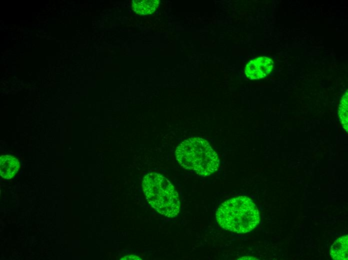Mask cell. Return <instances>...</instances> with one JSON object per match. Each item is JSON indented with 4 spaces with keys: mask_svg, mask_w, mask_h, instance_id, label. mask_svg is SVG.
<instances>
[{
    "mask_svg": "<svg viewBox=\"0 0 348 260\" xmlns=\"http://www.w3.org/2000/svg\"><path fill=\"white\" fill-rule=\"evenodd\" d=\"M216 217L223 228L236 233H246L254 229L260 221L257 207L246 196L229 199L218 208Z\"/></svg>",
    "mask_w": 348,
    "mask_h": 260,
    "instance_id": "obj_1",
    "label": "cell"
},
{
    "mask_svg": "<svg viewBox=\"0 0 348 260\" xmlns=\"http://www.w3.org/2000/svg\"><path fill=\"white\" fill-rule=\"evenodd\" d=\"M175 156L183 168L206 176L218 169L220 160L216 152L206 140L192 137L186 139L176 148Z\"/></svg>",
    "mask_w": 348,
    "mask_h": 260,
    "instance_id": "obj_2",
    "label": "cell"
},
{
    "mask_svg": "<svg viewBox=\"0 0 348 260\" xmlns=\"http://www.w3.org/2000/svg\"><path fill=\"white\" fill-rule=\"evenodd\" d=\"M142 188L148 204L160 214L174 218L180 212V201L171 182L162 174L151 172L143 178Z\"/></svg>",
    "mask_w": 348,
    "mask_h": 260,
    "instance_id": "obj_3",
    "label": "cell"
},
{
    "mask_svg": "<svg viewBox=\"0 0 348 260\" xmlns=\"http://www.w3.org/2000/svg\"><path fill=\"white\" fill-rule=\"evenodd\" d=\"M274 62L266 56L257 58L250 60L245 68L246 76L251 80H257L264 78L272 70Z\"/></svg>",
    "mask_w": 348,
    "mask_h": 260,
    "instance_id": "obj_4",
    "label": "cell"
},
{
    "mask_svg": "<svg viewBox=\"0 0 348 260\" xmlns=\"http://www.w3.org/2000/svg\"><path fill=\"white\" fill-rule=\"evenodd\" d=\"M20 162L14 156L9 155L2 156L0 158V172L2 178L10 179L18 172Z\"/></svg>",
    "mask_w": 348,
    "mask_h": 260,
    "instance_id": "obj_5",
    "label": "cell"
},
{
    "mask_svg": "<svg viewBox=\"0 0 348 260\" xmlns=\"http://www.w3.org/2000/svg\"><path fill=\"white\" fill-rule=\"evenodd\" d=\"M348 236H342L337 239L330 249L332 258L336 260H346L348 258Z\"/></svg>",
    "mask_w": 348,
    "mask_h": 260,
    "instance_id": "obj_6",
    "label": "cell"
},
{
    "mask_svg": "<svg viewBox=\"0 0 348 260\" xmlns=\"http://www.w3.org/2000/svg\"><path fill=\"white\" fill-rule=\"evenodd\" d=\"M158 0H136L132 1V8L136 14L140 15L153 13L158 8Z\"/></svg>",
    "mask_w": 348,
    "mask_h": 260,
    "instance_id": "obj_7",
    "label": "cell"
},
{
    "mask_svg": "<svg viewBox=\"0 0 348 260\" xmlns=\"http://www.w3.org/2000/svg\"><path fill=\"white\" fill-rule=\"evenodd\" d=\"M348 92L344 94L340 102L338 108V114L340 120L344 130L348 132Z\"/></svg>",
    "mask_w": 348,
    "mask_h": 260,
    "instance_id": "obj_8",
    "label": "cell"
},
{
    "mask_svg": "<svg viewBox=\"0 0 348 260\" xmlns=\"http://www.w3.org/2000/svg\"><path fill=\"white\" fill-rule=\"evenodd\" d=\"M121 260H142L140 257L134 255H128L124 256Z\"/></svg>",
    "mask_w": 348,
    "mask_h": 260,
    "instance_id": "obj_9",
    "label": "cell"
}]
</instances>
